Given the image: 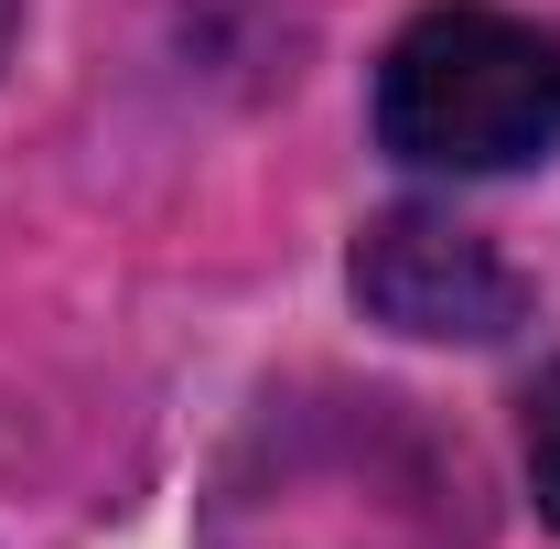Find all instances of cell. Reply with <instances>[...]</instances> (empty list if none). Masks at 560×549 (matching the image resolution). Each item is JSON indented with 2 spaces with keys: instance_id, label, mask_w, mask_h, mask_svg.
I'll return each instance as SVG.
<instances>
[{
  "instance_id": "cell-2",
  "label": "cell",
  "mask_w": 560,
  "mask_h": 549,
  "mask_svg": "<svg viewBox=\"0 0 560 549\" xmlns=\"http://www.w3.org/2000/svg\"><path fill=\"white\" fill-rule=\"evenodd\" d=\"M346 280L388 335H420V344H495L528 324V280L506 270L475 226H453L431 206H388L355 237Z\"/></svg>"
},
{
  "instance_id": "cell-3",
  "label": "cell",
  "mask_w": 560,
  "mask_h": 549,
  "mask_svg": "<svg viewBox=\"0 0 560 549\" xmlns=\"http://www.w3.org/2000/svg\"><path fill=\"white\" fill-rule=\"evenodd\" d=\"M528 484H539V517L560 528V366L539 377V399H528Z\"/></svg>"
},
{
  "instance_id": "cell-1",
  "label": "cell",
  "mask_w": 560,
  "mask_h": 549,
  "mask_svg": "<svg viewBox=\"0 0 560 549\" xmlns=\"http://www.w3.org/2000/svg\"><path fill=\"white\" fill-rule=\"evenodd\" d=\"M377 140L410 173H528L560 151V33L453 0L377 66Z\"/></svg>"
},
{
  "instance_id": "cell-4",
  "label": "cell",
  "mask_w": 560,
  "mask_h": 549,
  "mask_svg": "<svg viewBox=\"0 0 560 549\" xmlns=\"http://www.w3.org/2000/svg\"><path fill=\"white\" fill-rule=\"evenodd\" d=\"M0 44H11V0H0Z\"/></svg>"
}]
</instances>
